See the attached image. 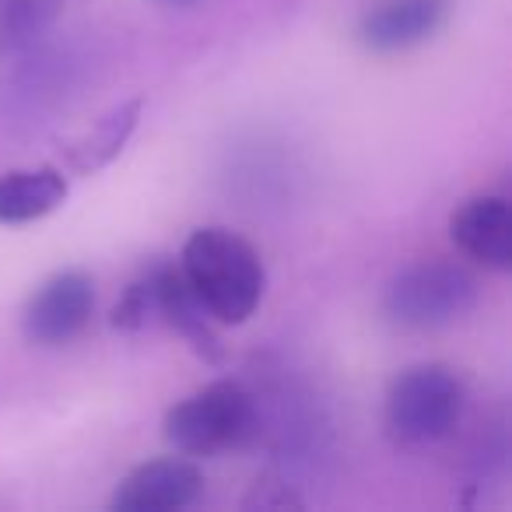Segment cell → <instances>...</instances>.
<instances>
[{
	"label": "cell",
	"mask_w": 512,
	"mask_h": 512,
	"mask_svg": "<svg viewBox=\"0 0 512 512\" xmlns=\"http://www.w3.org/2000/svg\"><path fill=\"white\" fill-rule=\"evenodd\" d=\"M456 249L488 271H512V207L498 193L470 197L449 221Z\"/></svg>",
	"instance_id": "7"
},
{
	"label": "cell",
	"mask_w": 512,
	"mask_h": 512,
	"mask_svg": "<svg viewBox=\"0 0 512 512\" xmlns=\"http://www.w3.org/2000/svg\"><path fill=\"white\" fill-rule=\"evenodd\" d=\"M204 491V474L186 456H162L130 470L113 495V509L123 512H172L193 505Z\"/></svg>",
	"instance_id": "6"
},
{
	"label": "cell",
	"mask_w": 512,
	"mask_h": 512,
	"mask_svg": "<svg viewBox=\"0 0 512 512\" xmlns=\"http://www.w3.org/2000/svg\"><path fill=\"white\" fill-rule=\"evenodd\" d=\"M467 386L449 365H414L386 393V432L400 446H432L463 418Z\"/></svg>",
	"instance_id": "3"
},
{
	"label": "cell",
	"mask_w": 512,
	"mask_h": 512,
	"mask_svg": "<svg viewBox=\"0 0 512 512\" xmlns=\"http://www.w3.org/2000/svg\"><path fill=\"white\" fill-rule=\"evenodd\" d=\"M477 306V281L467 267L449 260H425L390 281L383 309L404 330H446Z\"/></svg>",
	"instance_id": "4"
},
{
	"label": "cell",
	"mask_w": 512,
	"mask_h": 512,
	"mask_svg": "<svg viewBox=\"0 0 512 512\" xmlns=\"http://www.w3.org/2000/svg\"><path fill=\"white\" fill-rule=\"evenodd\" d=\"M71 193L64 169L39 165L0 176V225H29L53 214Z\"/></svg>",
	"instance_id": "10"
},
{
	"label": "cell",
	"mask_w": 512,
	"mask_h": 512,
	"mask_svg": "<svg viewBox=\"0 0 512 512\" xmlns=\"http://www.w3.org/2000/svg\"><path fill=\"white\" fill-rule=\"evenodd\" d=\"M446 18L449 0H386L358 22V43L369 53H404L428 43Z\"/></svg>",
	"instance_id": "8"
},
{
	"label": "cell",
	"mask_w": 512,
	"mask_h": 512,
	"mask_svg": "<svg viewBox=\"0 0 512 512\" xmlns=\"http://www.w3.org/2000/svg\"><path fill=\"white\" fill-rule=\"evenodd\" d=\"M158 320H165L176 334H183L190 341V348L200 358H207V362H221L225 358L221 337L214 330L218 323L207 316V309L190 292L179 267L172 264H158Z\"/></svg>",
	"instance_id": "9"
},
{
	"label": "cell",
	"mask_w": 512,
	"mask_h": 512,
	"mask_svg": "<svg viewBox=\"0 0 512 512\" xmlns=\"http://www.w3.org/2000/svg\"><path fill=\"white\" fill-rule=\"evenodd\" d=\"M151 320H158V264L144 271L134 285L123 292V299L113 309V327L116 330H141Z\"/></svg>",
	"instance_id": "13"
},
{
	"label": "cell",
	"mask_w": 512,
	"mask_h": 512,
	"mask_svg": "<svg viewBox=\"0 0 512 512\" xmlns=\"http://www.w3.org/2000/svg\"><path fill=\"white\" fill-rule=\"evenodd\" d=\"M95 309V281L85 271H60L32 292L22 313V330L39 348L71 344L88 327Z\"/></svg>",
	"instance_id": "5"
},
{
	"label": "cell",
	"mask_w": 512,
	"mask_h": 512,
	"mask_svg": "<svg viewBox=\"0 0 512 512\" xmlns=\"http://www.w3.org/2000/svg\"><path fill=\"white\" fill-rule=\"evenodd\" d=\"M158 4H169V8H193L200 0H158Z\"/></svg>",
	"instance_id": "14"
},
{
	"label": "cell",
	"mask_w": 512,
	"mask_h": 512,
	"mask_svg": "<svg viewBox=\"0 0 512 512\" xmlns=\"http://www.w3.org/2000/svg\"><path fill=\"white\" fill-rule=\"evenodd\" d=\"M179 274L221 327L246 323L267 292L260 253L228 228H197L179 256Z\"/></svg>",
	"instance_id": "1"
},
{
	"label": "cell",
	"mask_w": 512,
	"mask_h": 512,
	"mask_svg": "<svg viewBox=\"0 0 512 512\" xmlns=\"http://www.w3.org/2000/svg\"><path fill=\"white\" fill-rule=\"evenodd\" d=\"M67 0H0V57L25 53L60 22Z\"/></svg>",
	"instance_id": "12"
},
{
	"label": "cell",
	"mask_w": 512,
	"mask_h": 512,
	"mask_svg": "<svg viewBox=\"0 0 512 512\" xmlns=\"http://www.w3.org/2000/svg\"><path fill=\"white\" fill-rule=\"evenodd\" d=\"M162 432L165 442L183 456L235 453L260 435V407L242 383L218 379L169 407Z\"/></svg>",
	"instance_id": "2"
},
{
	"label": "cell",
	"mask_w": 512,
	"mask_h": 512,
	"mask_svg": "<svg viewBox=\"0 0 512 512\" xmlns=\"http://www.w3.org/2000/svg\"><path fill=\"white\" fill-rule=\"evenodd\" d=\"M141 123V99L120 102L109 109L102 120H95L92 130H85L81 137H74L64 148V169L74 176H92V172L106 169L123 148H127L130 134Z\"/></svg>",
	"instance_id": "11"
}]
</instances>
